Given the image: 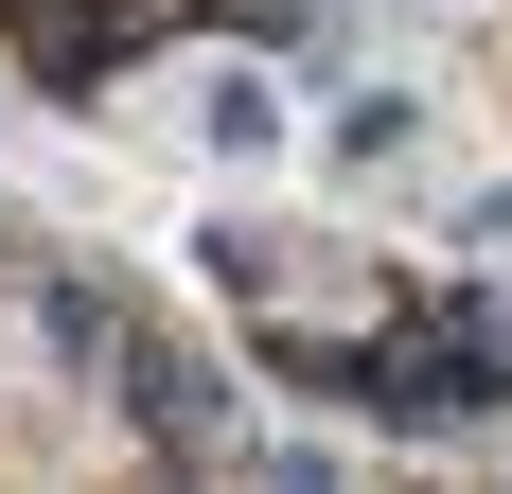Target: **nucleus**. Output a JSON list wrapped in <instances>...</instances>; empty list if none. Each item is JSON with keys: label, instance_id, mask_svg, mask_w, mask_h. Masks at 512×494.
Instances as JSON below:
<instances>
[{"label": "nucleus", "instance_id": "nucleus-1", "mask_svg": "<svg viewBox=\"0 0 512 494\" xmlns=\"http://www.w3.org/2000/svg\"><path fill=\"white\" fill-rule=\"evenodd\" d=\"M336 406H371V424H495V406H512V300L495 283L407 300V336H371V371Z\"/></svg>", "mask_w": 512, "mask_h": 494}, {"label": "nucleus", "instance_id": "nucleus-5", "mask_svg": "<svg viewBox=\"0 0 512 494\" xmlns=\"http://www.w3.org/2000/svg\"><path fill=\"white\" fill-rule=\"evenodd\" d=\"M248 494H354V477H336L318 442H265V459H248Z\"/></svg>", "mask_w": 512, "mask_h": 494}, {"label": "nucleus", "instance_id": "nucleus-4", "mask_svg": "<svg viewBox=\"0 0 512 494\" xmlns=\"http://www.w3.org/2000/svg\"><path fill=\"white\" fill-rule=\"evenodd\" d=\"M407 124H424L407 89H354V106H336V159H389V142H407Z\"/></svg>", "mask_w": 512, "mask_h": 494}, {"label": "nucleus", "instance_id": "nucleus-3", "mask_svg": "<svg viewBox=\"0 0 512 494\" xmlns=\"http://www.w3.org/2000/svg\"><path fill=\"white\" fill-rule=\"evenodd\" d=\"M195 142L212 159H265V142H283V89H265V71H212V89H195Z\"/></svg>", "mask_w": 512, "mask_h": 494}, {"label": "nucleus", "instance_id": "nucleus-2", "mask_svg": "<svg viewBox=\"0 0 512 494\" xmlns=\"http://www.w3.org/2000/svg\"><path fill=\"white\" fill-rule=\"evenodd\" d=\"M18 53H36V89H106L124 53H142V0H0Z\"/></svg>", "mask_w": 512, "mask_h": 494}, {"label": "nucleus", "instance_id": "nucleus-6", "mask_svg": "<svg viewBox=\"0 0 512 494\" xmlns=\"http://www.w3.org/2000/svg\"><path fill=\"white\" fill-rule=\"evenodd\" d=\"M212 18H230V36H265V53H283V36H318L336 0H212Z\"/></svg>", "mask_w": 512, "mask_h": 494}]
</instances>
